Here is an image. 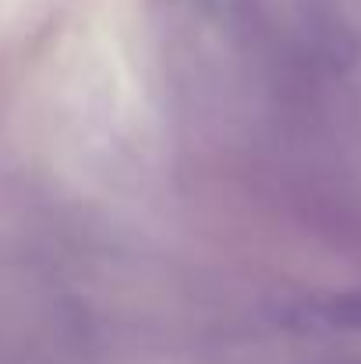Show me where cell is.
I'll use <instances>...</instances> for the list:
<instances>
[{
  "label": "cell",
  "mask_w": 361,
  "mask_h": 364,
  "mask_svg": "<svg viewBox=\"0 0 361 364\" xmlns=\"http://www.w3.org/2000/svg\"><path fill=\"white\" fill-rule=\"evenodd\" d=\"M280 322L301 333H361V294L301 297L280 311Z\"/></svg>",
  "instance_id": "6da1fadb"
}]
</instances>
